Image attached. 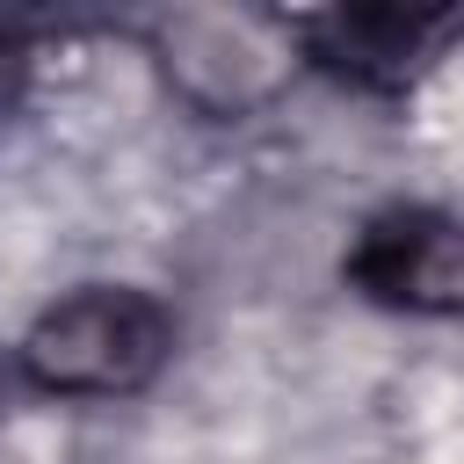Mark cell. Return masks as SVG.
Segmentation results:
<instances>
[{"label":"cell","instance_id":"cell-1","mask_svg":"<svg viewBox=\"0 0 464 464\" xmlns=\"http://www.w3.org/2000/svg\"><path fill=\"white\" fill-rule=\"evenodd\" d=\"M174 319L160 297L130 283H87L36 312V326L22 334V377L58 399H123L160 377Z\"/></svg>","mask_w":464,"mask_h":464},{"label":"cell","instance_id":"cell-2","mask_svg":"<svg viewBox=\"0 0 464 464\" xmlns=\"http://www.w3.org/2000/svg\"><path fill=\"white\" fill-rule=\"evenodd\" d=\"M348 283L384 312L464 319V218L435 203H392L348 239Z\"/></svg>","mask_w":464,"mask_h":464},{"label":"cell","instance_id":"cell-3","mask_svg":"<svg viewBox=\"0 0 464 464\" xmlns=\"http://www.w3.org/2000/svg\"><path fill=\"white\" fill-rule=\"evenodd\" d=\"M297 29L334 80L399 94L464 36V14L457 7H334V14H304Z\"/></svg>","mask_w":464,"mask_h":464}]
</instances>
